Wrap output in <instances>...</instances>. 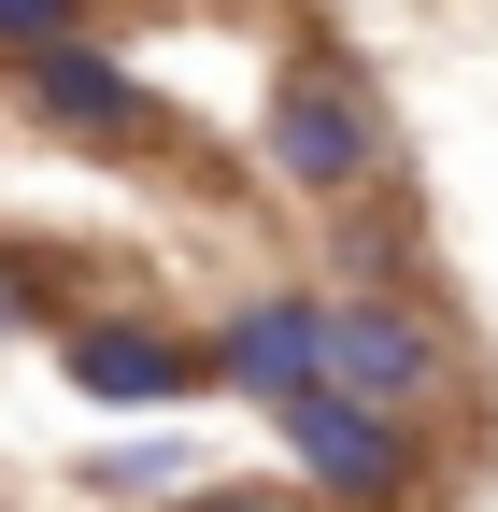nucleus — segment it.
I'll return each mask as SVG.
<instances>
[{"label": "nucleus", "instance_id": "1", "mask_svg": "<svg viewBox=\"0 0 498 512\" xmlns=\"http://www.w3.org/2000/svg\"><path fill=\"white\" fill-rule=\"evenodd\" d=\"M257 171L299 214H356V200L399 185V114H385V86H370L328 29L271 57V86H257Z\"/></svg>", "mask_w": 498, "mask_h": 512}, {"label": "nucleus", "instance_id": "2", "mask_svg": "<svg viewBox=\"0 0 498 512\" xmlns=\"http://www.w3.org/2000/svg\"><path fill=\"white\" fill-rule=\"evenodd\" d=\"M0 100H15L29 143L86 157V171H171L185 157V100L143 72V57H114L100 29H57L29 57H0Z\"/></svg>", "mask_w": 498, "mask_h": 512}, {"label": "nucleus", "instance_id": "3", "mask_svg": "<svg viewBox=\"0 0 498 512\" xmlns=\"http://www.w3.org/2000/svg\"><path fill=\"white\" fill-rule=\"evenodd\" d=\"M271 441H285V484L314 512H427L442 498V427L356 399V384H328V370L271 399Z\"/></svg>", "mask_w": 498, "mask_h": 512}, {"label": "nucleus", "instance_id": "4", "mask_svg": "<svg viewBox=\"0 0 498 512\" xmlns=\"http://www.w3.org/2000/svg\"><path fill=\"white\" fill-rule=\"evenodd\" d=\"M328 384H356V399H385V413H427V427L484 413L456 313L427 299L413 271H342L328 285Z\"/></svg>", "mask_w": 498, "mask_h": 512}, {"label": "nucleus", "instance_id": "5", "mask_svg": "<svg viewBox=\"0 0 498 512\" xmlns=\"http://www.w3.org/2000/svg\"><path fill=\"white\" fill-rule=\"evenodd\" d=\"M43 342H57V384H72L86 413H185V399H214V370H200V313H157V299H72Z\"/></svg>", "mask_w": 498, "mask_h": 512}, {"label": "nucleus", "instance_id": "6", "mask_svg": "<svg viewBox=\"0 0 498 512\" xmlns=\"http://www.w3.org/2000/svg\"><path fill=\"white\" fill-rule=\"evenodd\" d=\"M200 370H214V399L271 413L285 384H314V370H328V285H257V299L200 313Z\"/></svg>", "mask_w": 498, "mask_h": 512}, {"label": "nucleus", "instance_id": "7", "mask_svg": "<svg viewBox=\"0 0 498 512\" xmlns=\"http://www.w3.org/2000/svg\"><path fill=\"white\" fill-rule=\"evenodd\" d=\"M185 470H200V441H171V413H143V441H100V456L72 470V498H86V512H143V498H171Z\"/></svg>", "mask_w": 498, "mask_h": 512}, {"label": "nucleus", "instance_id": "8", "mask_svg": "<svg viewBox=\"0 0 498 512\" xmlns=\"http://www.w3.org/2000/svg\"><path fill=\"white\" fill-rule=\"evenodd\" d=\"M57 313H72V256L57 242H0V342L57 328Z\"/></svg>", "mask_w": 498, "mask_h": 512}, {"label": "nucleus", "instance_id": "9", "mask_svg": "<svg viewBox=\"0 0 498 512\" xmlns=\"http://www.w3.org/2000/svg\"><path fill=\"white\" fill-rule=\"evenodd\" d=\"M143 512H314L299 484H242V470H185L171 498H143Z\"/></svg>", "mask_w": 498, "mask_h": 512}, {"label": "nucleus", "instance_id": "10", "mask_svg": "<svg viewBox=\"0 0 498 512\" xmlns=\"http://www.w3.org/2000/svg\"><path fill=\"white\" fill-rule=\"evenodd\" d=\"M114 0H0V57H29V43H57V29H100Z\"/></svg>", "mask_w": 498, "mask_h": 512}]
</instances>
